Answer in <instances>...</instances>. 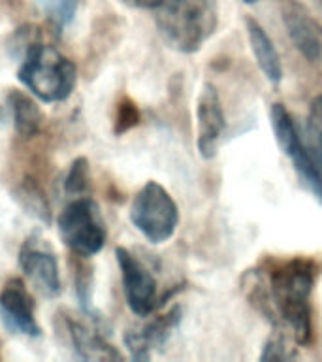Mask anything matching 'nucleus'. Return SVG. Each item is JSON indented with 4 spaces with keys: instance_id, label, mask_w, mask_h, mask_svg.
<instances>
[{
    "instance_id": "nucleus-9",
    "label": "nucleus",
    "mask_w": 322,
    "mask_h": 362,
    "mask_svg": "<svg viewBox=\"0 0 322 362\" xmlns=\"http://www.w3.org/2000/svg\"><path fill=\"white\" fill-rule=\"evenodd\" d=\"M0 321L11 334L38 338L42 336L36 315H34V300L21 279H10L0 293Z\"/></svg>"
},
{
    "instance_id": "nucleus-2",
    "label": "nucleus",
    "mask_w": 322,
    "mask_h": 362,
    "mask_svg": "<svg viewBox=\"0 0 322 362\" xmlns=\"http://www.w3.org/2000/svg\"><path fill=\"white\" fill-rule=\"evenodd\" d=\"M164 42L179 53H196L219 27L217 0H158L153 8Z\"/></svg>"
},
{
    "instance_id": "nucleus-21",
    "label": "nucleus",
    "mask_w": 322,
    "mask_h": 362,
    "mask_svg": "<svg viewBox=\"0 0 322 362\" xmlns=\"http://www.w3.org/2000/svg\"><path fill=\"white\" fill-rule=\"evenodd\" d=\"M140 113L136 107L134 102H130L124 98L117 106V117H115V134H123L129 129H132L134 124H138Z\"/></svg>"
},
{
    "instance_id": "nucleus-1",
    "label": "nucleus",
    "mask_w": 322,
    "mask_h": 362,
    "mask_svg": "<svg viewBox=\"0 0 322 362\" xmlns=\"http://www.w3.org/2000/svg\"><path fill=\"white\" fill-rule=\"evenodd\" d=\"M318 274V262L307 257L266 259L245 272L243 291L281 336L296 345H309L313 338L311 296Z\"/></svg>"
},
{
    "instance_id": "nucleus-11",
    "label": "nucleus",
    "mask_w": 322,
    "mask_h": 362,
    "mask_svg": "<svg viewBox=\"0 0 322 362\" xmlns=\"http://www.w3.org/2000/svg\"><path fill=\"white\" fill-rule=\"evenodd\" d=\"M19 266L32 285L47 298L61 294V272L55 253L38 240L28 238L19 251Z\"/></svg>"
},
{
    "instance_id": "nucleus-12",
    "label": "nucleus",
    "mask_w": 322,
    "mask_h": 362,
    "mask_svg": "<svg viewBox=\"0 0 322 362\" xmlns=\"http://www.w3.org/2000/svg\"><path fill=\"white\" fill-rule=\"evenodd\" d=\"M179 321L181 308L175 305L169 311H166L164 315L155 317L153 321H149L143 327L129 330L124 334V345L130 351L132 358L134 361H147L151 356L153 349H158L168 341Z\"/></svg>"
},
{
    "instance_id": "nucleus-8",
    "label": "nucleus",
    "mask_w": 322,
    "mask_h": 362,
    "mask_svg": "<svg viewBox=\"0 0 322 362\" xmlns=\"http://www.w3.org/2000/svg\"><path fill=\"white\" fill-rule=\"evenodd\" d=\"M282 23L294 47L313 66L322 68V25L298 0L282 4Z\"/></svg>"
},
{
    "instance_id": "nucleus-18",
    "label": "nucleus",
    "mask_w": 322,
    "mask_h": 362,
    "mask_svg": "<svg viewBox=\"0 0 322 362\" xmlns=\"http://www.w3.org/2000/svg\"><path fill=\"white\" fill-rule=\"evenodd\" d=\"M307 134H309L307 136L309 149L322 174V95L311 102L309 113H307Z\"/></svg>"
},
{
    "instance_id": "nucleus-5",
    "label": "nucleus",
    "mask_w": 322,
    "mask_h": 362,
    "mask_svg": "<svg viewBox=\"0 0 322 362\" xmlns=\"http://www.w3.org/2000/svg\"><path fill=\"white\" fill-rule=\"evenodd\" d=\"M56 226L64 245L78 257H93L100 253L106 243V225L100 209L89 197L73 198L61 211Z\"/></svg>"
},
{
    "instance_id": "nucleus-22",
    "label": "nucleus",
    "mask_w": 322,
    "mask_h": 362,
    "mask_svg": "<svg viewBox=\"0 0 322 362\" xmlns=\"http://www.w3.org/2000/svg\"><path fill=\"white\" fill-rule=\"evenodd\" d=\"M130 8H140V10H153L158 0H121Z\"/></svg>"
},
{
    "instance_id": "nucleus-15",
    "label": "nucleus",
    "mask_w": 322,
    "mask_h": 362,
    "mask_svg": "<svg viewBox=\"0 0 322 362\" xmlns=\"http://www.w3.org/2000/svg\"><path fill=\"white\" fill-rule=\"evenodd\" d=\"M8 106L11 107V113H13V124H16L17 134L23 138H32L38 134L44 119H42L38 104L30 96L25 95L23 90H10Z\"/></svg>"
},
{
    "instance_id": "nucleus-25",
    "label": "nucleus",
    "mask_w": 322,
    "mask_h": 362,
    "mask_svg": "<svg viewBox=\"0 0 322 362\" xmlns=\"http://www.w3.org/2000/svg\"><path fill=\"white\" fill-rule=\"evenodd\" d=\"M316 2H318V4H321V6H322V0H316Z\"/></svg>"
},
{
    "instance_id": "nucleus-10",
    "label": "nucleus",
    "mask_w": 322,
    "mask_h": 362,
    "mask_svg": "<svg viewBox=\"0 0 322 362\" xmlns=\"http://www.w3.org/2000/svg\"><path fill=\"white\" fill-rule=\"evenodd\" d=\"M226 117L220 96L211 83L200 90L196 104V146L200 157L213 158L225 136Z\"/></svg>"
},
{
    "instance_id": "nucleus-7",
    "label": "nucleus",
    "mask_w": 322,
    "mask_h": 362,
    "mask_svg": "<svg viewBox=\"0 0 322 362\" xmlns=\"http://www.w3.org/2000/svg\"><path fill=\"white\" fill-rule=\"evenodd\" d=\"M121 279H123V291L126 304L136 315L147 317L157 310L158 305V285L153 274L145 268L136 255L129 249H115Z\"/></svg>"
},
{
    "instance_id": "nucleus-19",
    "label": "nucleus",
    "mask_w": 322,
    "mask_h": 362,
    "mask_svg": "<svg viewBox=\"0 0 322 362\" xmlns=\"http://www.w3.org/2000/svg\"><path fill=\"white\" fill-rule=\"evenodd\" d=\"M89 163L85 157H78L70 166L66 180H64V191L70 197H85L89 191Z\"/></svg>"
},
{
    "instance_id": "nucleus-24",
    "label": "nucleus",
    "mask_w": 322,
    "mask_h": 362,
    "mask_svg": "<svg viewBox=\"0 0 322 362\" xmlns=\"http://www.w3.org/2000/svg\"><path fill=\"white\" fill-rule=\"evenodd\" d=\"M0 119H2V107H0Z\"/></svg>"
},
{
    "instance_id": "nucleus-3",
    "label": "nucleus",
    "mask_w": 322,
    "mask_h": 362,
    "mask_svg": "<svg viewBox=\"0 0 322 362\" xmlns=\"http://www.w3.org/2000/svg\"><path fill=\"white\" fill-rule=\"evenodd\" d=\"M17 78L36 98L44 102H62L76 87V64L53 45L30 44Z\"/></svg>"
},
{
    "instance_id": "nucleus-4",
    "label": "nucleus",
    "mask_w": 322,
    "mask_h": 362,
    "mask_svg": "<svg viewBox=\"0 0 322 362\" xmlns=\"http://www.w3.org/2000/svg\"><path fill=\"white\" fill-rule=\"evenodd\" d=\"M130 221L151 243H164L179 225V208L174 197L157 181H147L130 206Z\"/></svg>"
},
{
    "instance_id": "nucleus-20",
    "label": "nucleus",
    "mask_w": 322,
    "mask_h": 362,
    "mask_svg": "<svg viewBox=\"0 0 322 362\" xmlns=\"http://www.w3.org/2000/svg\"><path fill=\"white\" fill-rule=\"evenodd\" d=\"M292 339L277 334V336H273V338L266 341L264 351H262L260 358L262 361H292V358H298V353L292 347Z\"/></svg>"
},
{
    "instance_id": "nucleus-13",
    "label": "nucleus",
    "mask_w": 322,
    "mask_h": 362,
    "mask_svg": "<svg viewBox=\"0 0 322 362\" xmlns=\"http://www.w3.org/2000/svg\"><path fill=\"white\" fill-rule=\"evenodd\" d=\"M68 332L72 338L73 349L85 361H119V353L104 336V319L90 315V322H79L68 319Z\"/></svg>"
},
{
    "instance_id": "nucleus-23",
    "label": "nucleus",
    "mask_w": 322,
    "mask_h": 362,
    "mask_svg": "<svg viewBox=\"0 0 322 362\" xmlns=\"http://www.w3.org/2000/svg\"><path fill=\"white\" fill-rule=\"evenodd\" d=\"M242 2H245V4H254V2H258V0H242Z\"/></svg>"
},
{
    "instance_id": "nucleus-6",
    "label": "nucleus",
    "mask_w": 322,
    "mask_h": 362,
    "mask_svg": "<svg viewBox=\"0 0 322 362\" xmlns=\"http://www.w3.org/2000/svg\"><path fill=\"white\" fill-rule=\"evenodd\" d=\"M271 129L275 134V140L285 153V157L292 163L294 170L304 180V183L309 187V191L316 197L318 202H322V174L313 153L305 146L304 138L299 134L298 127L294 123V117L290 115L287 107L282 104H273L271 106Z\"/></svg>"
},
{
    "instance_id": "nucleus-16",
    "label": "nucleus",
    "mask_w": 322,
    "mask_h": 362,
    "mask_svg": "<svg viewBox=\"0 0 322 362\" xmlns=\"http://www.w3.org/2000/svg\"><path fill=\"white\" fill-rule=\"evenodd\" d=\"M16 198L19 200L23 208L27 209L28 214H32L36 219L44 221L45 225L51 221V209L49 202L45 198V192L42 187L34 180H25L21 185L17 187Z\"/></svg>"
},
{
    "instance_id": "nucleus-14",
    "label": "nucleus",
    "mask_w": 322,
    "mask_h": 362,
    "mask_svg": "<svg viewBox=\"0 0 322 362\" xmlns=\"http://www.w3.org/2000/svg\"><path fill=\"white\" fill-rule=\"evenodd\" d=\"M245 30H247L251 51H253L260 72L264 74L270 83L277 85L282 79V64L270 34L266 33V28L258 21H254L253 17L245 19Z\"/></svg>"
},
{
    "instance_id": "nucleus-17",
    "label": "nucleus",
    "mask_w": 322,
    "mask_h": 362,
    "mask_svg": "<svg viewBox=\"0 0 322 362\" xmlns=\"http://www.w3.org/2000/svg\"><path fill=\"white\" fill-rule=\"evenodd\" d=\"M36 2L44 10L47 21L53 25L56 33H62L73 21L78 11V0H36Z\"/></svg>"
}]
</instances>
